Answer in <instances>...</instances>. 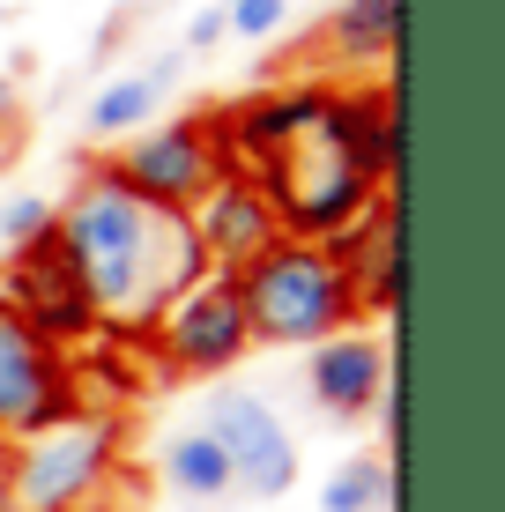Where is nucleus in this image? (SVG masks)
<instances>
[{"mask_svg": "<svg viewBox=\"0 0 505 512\" xmlns=\"http://www.w3.org/2000/svg\"><path fill=\"white\" fill-rule=\"evenodd\" d=\"M52 245L82 275L104 327H156V312L208 275L194 223L134 201L104 164L82 171L67 201H52Z\"/></svg>", "mask_w": 505, "mask_h": 512, "instance_id": "1", "label": "nucleus"}, {"mask_svg": "<svg viewBox=\"0 0 505 512\" xmlns=\"http://www.w3.org/2000/svg\"><path fill=\"white\" fill-rule=\"evenodd\" d=\"M238 282V305H246V327H253V349L275 342V349H312L327 334L357 327V290H350V268H342L327 245H305V238H275L260 260L231 275Z\"/></svg>", "mask_w": 505, "mask_h": 512, "instance_id": "2", "label": "nucleus"}, {"mask_svg": "<svg viewBox=\"0 0 505 512\" xmlns=\"http://www.w3.org/2000/svg\"><path fill=\"white\" fill-rule=\"evenodd\" d=\"M119 446H127V423L112 409H82L75 423L15 446L8 505L15 512H97L104 490L119 483Z\"/></svg>", "mask_w": 505, "mask_h": 512, "instance_id": "3", "label": "nucleus"}, {"mask_svg": "<svg viewBox=\"0 0 505 512\" xmlns=\"http://www.w3.org/2000/svg\"><path fill=\"white\" fill-rule=\"evenodd\" d=\"M253 186L268 193V208H275V223H283V238H305V245L342 238L372 201H387V186H372V179L350 164V156L327 149L320 134H305L298 149H283L268 171H253Z\"/></svg>", "mask_w": 505, "mask_h": 512, "instance_id": "4", "label": "nucleus"}, {"mask_svg": "<svg viewBox=\"0 0 505 512\" xmlns=\"http://www.w3.org/2000/svg\"><path fill=\"white\" fill-rule=\"evenodd\" d=\"M82 401V372L67 349H52L38 327H23L0 305V446H30V438L75 423Z\"/></svg>", "mask_w": 505, "mask_h": 512, "instance_id": "5", "label": "nucleus"}, {"mask_svg": "<svg viewBox=\"0 0 505 512\" xmlns=\"http://www.w3.org/2000/svg\"><path fill=\"white\" fill-rule=\"evenodd\" d=\"M156 357H164L171 379H223L253 357V327L246 305H238V282L208 268L194 290H179L164 312H156Z\"/></svg>", "mask_w": 505, "mask_h": 512, "instance_id": "6", "label": "nucleus"}, {"mask_svg": "<svg viewBox=\"0 0 505 512\" xmlns=\"http://www.w3.org/2000/svg\"><path fill=\"white\" fill-rule=\"evenodd\" d=\"M104 171H112L134 201L186 216V208L223 179V149H216V127H208L201 112H179V119H156V127L127 134V149H119Z\"/></svg>", "mask_w": 505, "mask_h": 512, "instance_id": "7", "label": "nucleus"}, {"mask_svg": "<svg viewBox=\"0 0 505 512\" xmlns=\"http://www.w3.org/2000/svg\"><path fill=\"white\" fill-rule=\"evenodd\" d=\"M201 431L223 446L231 461V490H253V498H290L298 490V438L283 431V416L268 409L246 386H216L201 409Z\"/></svg>", "mask_w": 505, "mask_h": 512, "instance_id": "8", "label": "nucleus"}, {"mask_svg": "<svg viewBox=\"0 0 505 512\" xmlns=\"http://www.w3.org/2000/svg\"><path fill=\"white\" fill-rule=\"evenodd\" d=\"M320 112H327V82H283V90L223 104V112L208 119V127H216V149H223V171H238V179L268 171L283 149H298V141L320 127Z\"/></svg>", "mask_w": 505, "mask_h": 512, "instance_id": "9", "label": "nucleus"}, {"mask_svg": "<svg viewBox=\"0 0 505 512\" xmlns=\"http://www.w3.org/2000/svg\"><path fill=\"white\" fill-rule=\"evenodd\" d=\"M0 305H8L23 327H38L52 349H75V342H90V334H104L82 275L60 260L52 238L30 245V253H8V268H0Z\"/></svg>", "mask_w": 505, "mask_h": 512, "instance_id": "10", "label": "nucleus"}, {"mask_svg": "<svg viewBox=\"0 0 505 512\" xmlns=\"http://www.w3.org/2000/svg\"><path fill=\"white\" fill-rule=\"evenodd\" d=\"M186 223H194V245H201V260L216 275H238L246 260H260L275 238H283L268 193H260L253 179H238V171H223V179L186 208Z\"/></svg>", "mask_w": 505, "mask_h": 512, "instance_id": "11", "label": "nucleus"}, {"mask_svg": "<svg viewBox=\"0 0 505 512\" xmlns=\"http://www.w3.org/2000/svg\"><path fill=\"white\" fill-rule=\"evenodd\" d=\"M312 134H320L327 149H342L372 186L394 193V164H402L394 90H379V82H364V90H327V112H320V127H312Z\"/></svg>", "mask_w": 505, "mask_h": 512, "instance_id": "12", "label": "nucleus"}, {"mask_svg": "<svg viewBox=\"0 0 505 512\" xmlns=\"http://www.w3.org/2000/svg\"><path fill=\"white\" fill-rule=\"evenodd\" d=\"M305 386H312V401H320L327 416H372V401L394 386V357H387L379 334L342 327V334H327V342H312Z\"/></svg>", "mask_w": 505, "mask_h": 512, "instance_id": "13", "label": "nucleus"}, {"mask_svg": "<svg viewBox=\"0 0 505 512\" xmlns=\"http://www.w3.org/2000/svg\"><path fill=\"white\" fill-rule=\"evenodd\" d=\"M327 253L350 268L357 312H387L394 320V305H402V216H394V193L372 201L342 238H327Z\"/></svg>", "mask_w": 505, "mask_h": 512, "instance_id": "14", "label": "nucleus"}, {"mask_svg": "<svg viewBox=\"0 0 505 512\" xmlns=\"http://www.w3.org/2000/svg\"><path fill=\"white\" fill-rule=\"evenodd\" d=\"M171 82H179V52H164V60L134 67V75H112L104 90L90 97V134L97 141H127L149 127V112L171 97Z\"/></svg>", "mask_w": 505, "mask_h": 512, "instance_id": "15", "label": "nucleus"}, {"mask_svg": "<svg viewBox=\"0 0 505 512\" xmlns=\"http://www.w3.org/2000/svg\"><path fill=\"white\" fill-rule=\"evenodd\" d=\"M327 45L350 67H394V45H402V0H342L327 15Z\"/></svg>", "mask_w": 505, "mask_h": 512, "instance_id": "16", "label": "nucleus"}, {"mask_svg": "<svg viewBox=\"0 0 505 512\" xmlns=\"http://www.w3.org/2000/svg\"><path fill=\"white\" fill-rule=\"evenodd\" d=\"M164 483L179 490V498H231V461H223V446L201 431H179L164 446Z\"/></svg>", "mask_w": 505, "mask_h": 512, "instance_id": "17", "label": "nucleus"}, {"mask_svg": "<svg viewBox=\"0 0 505 512\" xmlns=\"http://www.w3.org/2000/svg\"><path fill=\"white\" fill-rule=\"evenodd\" d=\"M320 512H394V461H342L320 490Z\"/></svg>", "mask_w": 505, "mask_h": 512, "instance_id": "18", "label": "nucleus"}, {"mask_svg": "<svg viewBox=\"0 0 505 512\" xmlns=\"http://www.w3.org/2000/svg\"><path fill=\"white\" fill-rule=\"evenodd\" d=\"M52 238V201L45 193H8L0 201V253H30Z\"/></svg>", "mask_w": 505, "mask_h": 512, "instance_id": "19", "label": "nucleus"}, {"mask_svg": "<svg viewBox=\"0 0 505 512\" xmlns=\"http://www.w3.org/2000/svg\"><path fill=\"white\" fill-rule=\"evenodd\" d=\"M223 23H231V38H275L290 23V0H231Z\"/></svg>", "mask_w": 505, "mask_h": 512, "instance_id": "20", "label": "nucleus"}, {"mask_svg": "<svg viewBox=\"0 0 505 512\" xmlns=\"http://www.w3.org/2000/svg\"><path fill=\"white\" fill-rule=\"evenodd\" d=\"M223 38H231V23H223V8H201L194 23H186V45H194V52H216Z\"/></svg>", "mask_w": 505, "mask_h": 512, "instance_id": "21", "label": "nucleus"}, {"mask_svg": "<svg viewBox=\"0 0 505 512\" xmlns=\"http://www.w3.org/2000/svg\"><path fill=\"white\" fill-rule=\"evenodd\" d=\"M15 119H23V97H15V75H0V141L15 134Z\"/></svg>", "mask_w": 505, "mask_h": 512, "instance_id": "22", "label": "nucleus"}, {"mask_svg": "<svg viewBox=\"0 0 505 512\" xmlns=\"http://www.w3.org/2000/svg\"><path fill=\"white\" fill-rule=\"evenodd\" d=\"M372 416H379V431H387V446H394V431H402V401H394V386L372 401Z\"/></svg>", "mask_w": 505, "mask_h": 512, "instance_id": "23", "label": "nucleus"}, {"mask_svg": "<svg viewBox=\"0 0 505 512\" xmlns=\"http://www.w3.org/2000/svg\"><path fill=\"white\" fill-rule=\"evenodd\" d=\"M0 512H15V505H8V498H0Z\"/></svg>", "mask_w": 505, "mask_h": 512, "instance_id": "24", "label": "nucleus"}]
</instances>
